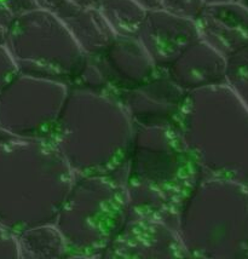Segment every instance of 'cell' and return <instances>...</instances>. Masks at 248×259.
Listing matches in <instances>:
<instances>
[{
    "mask_svg": "<svg viewBox=\"0 0 248 259\" xmlns=\"http://www.w3.org/2000/svg\"><path fill=\"white\" fill-rule=\"evenodd\" d=\"M133 134L115 94L69 86L50 142L74 177L115 175L125 182Z\"/></svg>",
    "mask_w": 248,
    "mask_h": 259,
    "instance_id": "cell-1",
    "label": "cell"
},
{
    "mask_svg": "<svg viewBox=\"0 0 248 259\" xmlns=\"http://www.w3.org/2000/svg\"><path fill=\"white\" fill-rule=\"evenodd\" d=\"M74 180L51 142L0 134V226L5 229L17 235L54 223Z\"/></svg>",
    "mask_w": 248,
    "mask_h": 259,
    "instance_id": "cell-2",
    "label": "cell"
},
{
    "mask_svg": "<svg viewBox=\"0 0 248 259\" xmlns=\"http://www.w3.org/2000/svg\"><path fill=\"white\" fill-rule=\"evenodd\" d=\"M173 128L201 178L248 186V110L225 82L187 94Z\"/></svg>",
    "mask_w": 248,
    "mask_h": 259,
    "instance_id": "cell-3",
    "label": "cell"
},
{
    "mask_svg": "<svg viewBox=\"0 0 248 259\" xmlns=\"http://www.w3.org/2000/svg\"><path fill=\"white\" fill-rule=\"evenodd\" d=\"M200 180L173 126H135L125 177L130 214L176 228L183 202Z\"/></svg>",
    "mask_w": 248,
    "mask_h": 259,
    "instance_id": "cell-4",
    "label": "cell"
},
{
    "mask_svg": "<svg viewBox=\"0 0 248 259\" xmlns=\"http://www.w3.org/2000/svg\"><path fill=\"white\" fill-rule=\"evenodd\" d=\"M176 230L189 257L243 258L248 254V186L201 178L179 209Z\"/></svg>",
    "mask_w": 248,
    "mask_h": 259,
    "instance_id": "cell-5",
    "label": "cell"
},
{
    "mask_svg": "<svg viewBox=\"0 0 248 259\" xmlns=\"http://www.w3.org/2000/svg\"><path fill=\"white\" fill-rule=\"evenodd\" d=\"M130 201L115 175L75 177L55 220L69 253L97 258L126 223Z\"/></svg>",
    "mask_w": 248,
    "mask_h": 259,
    "instance_id": "cell-6",
    "label": "cell"
},
{
    "mask_svg": "<svg viewBox=\"0 0 248 259\" xmlns=\"http://www.w3.org/2000/svg\"><path fill=\"white\" fill-rule=\"evenodd\" d=\"M5 46L21 74L68 86L86 60L60 18L40 9L15 18L6 33Z\"/></svg>",
    "mask_w": 248,
    "mask_h": 259,
    "instance_id": "cell-7",
    "label": "cell"
},
{
    "mask_svg": "<svg viewBox=\"0 0 248 259\" xmlns=\"http://www.w3.org/2000/svg\"><path fill=\"white\" fill-rule=\"evenodd\" d=\"M68 91L64 82L20 73L0 92V134L50 142Z\"/></svg>",
    "mask_w": 248,
    "mask_h": 259,
    "instance_id": "cell-8",
    "label": "cell"
},
{
    "mask_svg": "<svg viewBox=\"0 0 248 259\" xmlns=\"http://www.w3.org/2000/svg\"><path fill=\"white\" fill-rule=\"evenodd\" d=\"M176 228L153 218L130 214L97 259H188Z\"/></svg>",
    "mask_w": 248,
    "mask_h": 259,
    "instance_id": "cell-9",
    "label": "cell"
},
{
    "mask_svg": "<svg viewBox=\"0 0 248 259\" xmlns=\"http://www.w3.org/2000/svg\"><path fill=\"white\" fill-rule=\"evenodd\" d=\"M135 126H173L187 94L167 76L157 72L148 81L116 95Z\"/></svg>",
    "mask_w": 248,
    "mask_h": 259,
    "instance_id": "cell-10",
    "label": "cell"
},
{
    "mask_svg": "<svg viewBox=\"0 0 248 259\" xmlns=\"http://www.w3.org/2000/svg\"><path fill=\"white\" fill-rule=\"evenodd\" d=\"M90 58L103 74L109 90L115 95L138 88L157 72L156 66L136 36H115L101 54Z\"/></svg>",
    "mask_w": 248,
    "mask_h": 259,
    "instance_id": "cell-11",
    "label": "cell"
},
{
    "mask_svg": "<svg viewBox=\"0 0 248 259\" xmlns=\"http://www.w3.org/2000/svg\"><path fill=\"white\" fill-rule=\"evenodd\" d=\"M136 38L157 69H165L200 36L195 21L156 9L147 11Z\"/></svg>",
    "mask_w": 248,
    "mask_h": 259,
    "instance_id": "cell-12",
    "label": "cell"
},
{
    "mask_svg": "<svg viewBox=\"0 0 248 259\" xmlns=\"http://www.w3.org/2000/svg\"><path fill=\"white\" fill-rule=\"evenodd\" d=\"M195 24L200 39L223 57L248 46V6L241 0L204 5Z\"/></svg>",
    "mask_w": 248,
    "mask_h": 259,
    "instance_id": "cell-13",
    "label": "cell"
},
{
    "mask_svg": "<svg viewBox=\"0 0 248 259\" xmlns=\"http://www.w3.org/2000/svg\"><path fill=\"white\" fill-rule=\"evenodd\" d=\"M162 70L179 89L189 94L224 84L226 58L198 39Z\"/></svg>",
    "mask_w": 248,
    "mask_h": 259,
    "instance_id": "cell-14",
    "label": "cell"
},
{
    "mask_svg": "<svg viewBox=\"0 0 248 259\" xmlns=\"http://www.w3.org/2000/svg\"><path fill=\"white\" fill-rule=\"evenodd\" d=\"M62 22L89 57L101 54L116 36L98 9H77Z\"/></svg>",
    "mask_w": 248,
    "mask_h": 259,
    "instance_id": "cell-15",
    "label": "cell"
},
{
    "mask_svg": "<svg viewBox=\"0 0 248 259\" xmlns=\"http://www.w3.org/2000/svg\"><path fill=\"white\" fill-rule=\"evenodd\" d=\"M20 259H63L69 253L55 223L39 224L17 234Z\"/></svg>",
    "mask_w": 248,
    "mask_h": 259,
    "instance_id": "cell-16",
    "label": "cell"
},
{
    "mask_svg": "<svg viewBox=\"0 0 248 259\" xmlns=\"http://www.w3.org/2000/svg\"><path fill=\"white\" fill-rule=\"evenodd\" d=\"M98 10L116 36H137L147 15L133 0H101Z\"/></svg>",
    "mask_w": 248,
    "mask_h": 259,
    "instance_id": "cell-17",
    "label": "cell"
},
{
    "mask_svg": "<svg viewBox=\"0 0 248 259\" xmlns=\"http://www.w3.org/2000/svg\"><path fill=\"white\" fill-rule=\"evenodd\" d=\"M225 84L248 110V46L226 58Z\"/></svg>",
    "mask_w": 248,
    "mask_h": 259,
    "instance_id": "cell-18",
    "label": "cell"
},
{
    "mask_svg": "<svg viewBox=\"0 0 248 259\" xmlns=\"http://www.w3.org/2000/svg\"><path fill=\"white\" fill-rule=\"evenodd\" d=\"M202 0H160V9L176 16L196 20L203 9Z\"/></svg>",
    "mask_w": 248,
    "mask_h": 259,
    "instance_id": "cell-19",
    "label": "cell"
},
{
    "mask_svg": "<svg viewBox=\"0 0 248 259\" xmlns=\"http://www.w3.org/2000/svg\"><path fill=\"white\" fill-rule=\"evenodd\" d=\"M20 74L16 61L6 46H0V92Z\"/></svg>",
    "mask_w": 248,
    "mask_h": 259,
    "instance_id": "cell-20",
    "label": "cell"
},
{
    "mask_svg": "<svg viewBox=\"0 0 248 259\" xmlns=\"http://www.w3.org/2000/svg\"><path fill=\"white\" fill-rule=\"evenodd\" d=\"M0 259H20L17 235L0 226Z\"/></svg>",
    "mask_w": 248,
    "mask_h": 259,
    "instance_id": "cell-21",
    "label": "cell"
},
{
    "mask_svg": "<svg viewBox=\"0 0 248 259\" xmlns=\"http://www.w3.org/2000/svg\"><path fill=\"white\" fill-rule=\"evenodd\" d=\"M4 3L15 15V17L38 10L35 0H4Z\"/></svg>",
    "mask_w": 248,
    "mask_h": 259,
    "instance_id": "cell-22",
    "label": "cell"
},
{
    "mask_svg": "<svg viewBox=\"0 0 248 259\" xmlns=\"http://www.w3.org/2000/svg\"><path fill=\"white\" fill-rule=\"evenodd\" d=\"M15 15L6 6L4 0H0V28L8 32L15 21Z\"/></svg>",
    "mask_w": 248,
    "mask_h": 259,
    "instance_id": "cell-23",
    "label": "cell"
},
{
    "mask_svg": "<svg viewBox=\"0 0 248 259\" xmlns=\"http://www.w3.org/2000/svg\"><path fill=\"white\" fill-rule=\"evenodd\" d=\"M36 5H38V9L44 11H49L55 14L56 10H57L60 6L66 3L67 0H35Z\"/></svg>",
    "mask_w": 248,
    "mask_h": 259,
    "instance_id": "cell-24",
    "label": "cell"
},
{
    "mask_svg": "<svg viewBox=\"0 0 248 259\" xmlns=\"http://www.w3.org/2000/svg\"><path fill=\"white\" fill-rule=\"evenodd\" d=\"M80 9H98L101 0H69Z\"/></svg>",
    "mask_w": 248,
    "mask_h": 259,
    "instance_id": "cell-25",
    "label": "cell"
},
{
    "mask_svg": "<svg viewBox=\"0 0 248 259\" xmlns=\"http://www.w3.org/2000/svg\"><path fill=\"white\" fill-rule=\"evenodd\" d=\"M133 2L137 3L138 5H141L145 11H151L160 9V0H133Z\"/></svg>",
    "mask_w": 248,
    "mask_h": 259,
    "instance_id": "cell-26",
    "label": "cell"
},
{
    "mask_svg": "<svg viewBox=\"0 0 248 259\" xmlns=\"http://www.w3.org/2000/svg\"><path fill=\"white\" fill-rule=\"evenodd\" d=\"M63 259H97L91 255H85V254H77V253H68Z\"/></svg>",
    "mask_w": 248,
    "mask_h": 259,
    "instance_id": "cell-27",
    "label": "cell"
},
{
    "mask_svg": "<svg viewBox=\"0 0 248 259\" xmlns=\"http://www.w3.org/2000/svg\"><path fill=\"white\" fill-rule=\"evenodd\" d=\"M204 5H216V4H223V3H230L235 2V0H202Z\"/></svg>",
    "mask_w": 248,
    "mask_h": 259,
    "instance_id": "cell-28",
    "label": "cell"
},
{
    "mask_svg": "<svg viewBox=\"0 0 248 259\" xmlns=\"http://www.w3.org/2000/svg\"><path fill=\"white\" fill-rule=\"evenodd\" d=\"M6 30L0 28V46H5L6 44Z\"/></svg>",
    "mask_w": 248,
    "mask_h": 259,
    "instance_id": "cell-29",
    "label": "cell"
},
{
    "mask_svg": "<svg viewBox=\"0 0 248 259\" xmlns=\"http://www.w3.org/2000/svg\"><path fill=\"white\" fill-rule=\"evenodd\" d=\"M241 2H242V3H244V4H246V5L248 6V0H241Z\"/></svg>",
    "mask_w": 248,
    "mask_h": 259,
    "instance_id": "cell-30",
    "label": "cell"
},
{
    "mask_svg": "<svg viewBox=\"0 0 248 259\" xmlns=\"http://www.w3.org/2000/svg\"><path fill=\"white\" fill-rule=\"evenodd\" d=\"M188 259H198V258H191V257H189Z\"/></svg>",
    "mask_w": 248,
    "mask_h": 259,
    "instance_id": "cell-31",
    "label": "cell"
}]
</instances>
